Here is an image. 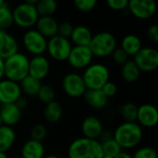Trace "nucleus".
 Instances as JSON below:
<instances>
[{"label": "nucleus", "mask_w": 158, "mask_h": 158, "mask_svg": "<svg viewBox=\"0 0 158 158\" xmlns=\"http://www.w3.org/2000/svg\"><path fill=\"white\" fill-rule=\"evenodd\" d=\"M143 137V128L137 122H123L117 127L113 133V139L121 149H132L138 146Z\"/></svg>", "instance_id": "obj_1"}, {"label": "nucleus", "mask_w": 158, "mask_h": 158, "mask_svg": "<svg viewBox=\"0 0 158 158\" xmlns=\"http://www.w3.org/2000/svg\"><path fill=\"white\" fill-rule=\"evenodd\" d=\"M28 56L22 53H16L4 60V77L6 80L19 83L29 75Z\"/></svg>", "instance_id": "obj_2"}, {"label": "nucleus", "mask_w": 158, "mask_h": 158, "mask_svg": "<svg viewBox=\"0 0 158 158\" xmlns=\"http://www.w3.org/2000/svg\"><path fill=\"white\" fill-rule=\"evenodd\" d=\"M68 156L69 158H102L104 154L99 141L81 137L69 144Z\"/></svg>", "instance_id": "obj_3"}, {"label": "nucleus", "mask_w": 158, "mask_h": 158, "mask_svg": "<svg viewBox=\"0 0 158 158\" xmlns=\"http://www.w3.org/2000/svg\"><path fill=\"white\" fill-rule=\"evenodd\" d=\"M87 90H101L109 81L108 68L102 63H92L81 75Z\"/></svg>", "instance_id": "obj_4"}, {"label": "nucleus", "mask_w": 158, "mask_h": 158, "mask_svg": "<svg viewBox=\"0 0 158 158\" xmlns=\"http://www.w3.org/2000/svg\"><path fill=\"white\" fill-rule=\"evenodd\" d=\"M88 47L94 56L106 57L110 56L117 48V40L111 32L100 31L93 35Z\"/></svg>", "instance_id": "obj_5"}, {"label": "nucleus", "mask_w": 158, "mask_h": 158, "mask_svg": "<svg viewBox=\"0 0 158 158\" xmlns=\"http://www.w3.org/2000/svg\"><path fill=\"white\" fill-rule=\"evenodd\" d=\"M14 24L23 29H30L34 26L39 19L35 6L26 2L18 5L13 10Z\"/></svg>", "instance_id": "obj_6"}, {"label": "nucleus", "mask_w": 158, "mask_h": 158, "mask_svg": "<svg viewBox=\"0 0 158 158\" xmlns=\"http://www.w3.org/2000/svg\"><path fill=\"white\" fill-rule=\"evenodd\" d=\"M72 44L69 39L56 35L47 40L46 51L56 61H66L71 51Z\"/></svg>", "instance_id": "obj_7"}, {"label": "nucleus", "mask_w": 158, "mask_h": 158, "mask_svg": "<svg viewBox=\"0 0 158 158\" xmlns=\"http://www.w3.org/2000/svg\"><path fill=\"white\" fill-rule=\"evenodd\" d=\"M22 44L25 49L33 56H44L46 52L47 39L36 30H28L25 31L22 37Z\"/></svg>", "instance_id": "obj_8"}, {"label": "nucleus", "mask_w": 158, "mask_h": 158, "mask_svg": "<svg viewBox=\"0 0 158 158\" xmlns=\"http://www.w3.org/2000/svg\"><path fill=\"white\" fill-rule=\"evenodd\" d=\"M62 88L65 94L71 98H80L87 91L82 76L77 72H69L64 76Z\"/></svg>", "instance_id": "obj_9"}, {"label": "nucleus", "mask_w": 158, "mask_h": 158, "mask_svg": "<svg viewBox=\"0 0 158 158\" xmlns=\"http://www.w3.org/2000/svg\"><path fill=\"white\" fill-rule=\"evenodd\" d=\"M133 62L141 71L152 72L158 67V52L153 47H143L135 56Z\"/></svg>", "instance_id": "obj_10"}, {"label": "nucleus", "mask_w": 158, "mask_h": 158, "mask_svg": "<svg viewBox=\"0 0 158 158\" xmlns=\"http://www.w3.org/2000/svg\"><path fill=\"white\" fill-rule=\"evenodd\" d=\"M93 58L94 56L88 46H72L67 61L75 69H85L92 64Z\"/></svg>", "instance_id": "obj_11"}, {"label": "nucleus", "mask_w": 158, "mask_h": 158, "mask_svg": "<svg viewBox=\"0 0 158 158\" xmlns=\"http://www.w3.org/2000/svg\"><path fill=\"white\" fill-rule=\"evenodd\" d=\"M130 12L137 19H148L156 11V4L154 0H131L128 4Z\"/></svg>", "instance_id": "obj_12"}, {"label": "nucleus", "mask_w": 158, "mask_h": 158, "mask_svg": "<svg viewBox=\"0 0 158 158\" xmlns=\"http://www.w3.org/2000/svg\"><path fill=\"white\" fill-rule=\"evenodd\" d=\"M21 89L18 82L2 79L0 81V104H15L21 96Z\"/></svg>", "instance_id": "obj_13"}, {"label": "nucleus", "mask_w": 158, "mask_h": 158, "mask_svg": "<svg viewBox=\"0 0 158 158\" xmlns=\"http://www.w3.org/2000/svg\"><path fill=\"white\" fill-rule=\"evenodd\" d=\"M138 124L143 128H154L158 123L157 108L152 104H143L138 106Z\"/></svg>", "instance_id": "obj_14"}, {"label": "nucleus", "mask_w": 158, "mask_h": 158, "mask_svg": "<svg viewBox=\"0 0 158 158\" xmlns=\"http://www.w3.org/2000/svg\"><path fill=\"white\" fill-rule=\"evenodd\" d=\"M81 129L84 138L91 139V140H97V141H99L104 131V128L101 120L94 116H89L85 118L82 120Z\"/></svg>", "instance_id": "obj_15"}, {"label": "nucleus", "mask_w": 158, "mask_h": 158, "mask_svg": "<svg viewBox=\"0 0 158 158\" xmlns=\"http://www.w3.org/2000/svg\"><path fill=\"white\" fill-rule=\"evenodd\" d=\"M50 71V63L44 56H35L29 62V75L42 81Z\"/></svg>", "instance_id": "obj_16"}, {"label": "nucleus", "mask_w": 158, "mask_h": 158, "mask_svg": "<svg viewBox=\"0 0 158 158\" xmlns=\"http://www.w3.org/2000/svg\"><path fill=\"white\" fill-rule=\"evenodd\" d=\"M18 52L19 44L16 38L7 31H0V57L5 60Z\"/></svg>", "instance_id": "obj_17"}, {"label": "nucleus", "mask_w": 158, "mask_h": 158, "mask_svg": "<svg viewBox=\"0 0 158 158\" xmlns=\"http://www.w3.org/2000/svg\"><path fill=\"white\" fill-rule=\"evenodd\" d=\"M0 115L3 125L11 128L17 125L21 119V110L16 104L2 105L0 107Z\"/></svg>", "instance_id": "obj_18"}, {"label": "nucleus", "mask_w": 158, "mask_h": 158, "mask_svg": "<svg viewBox=\"0 0 158 158\" xmlns=\"http://www.w3.org/2000/svg\"><path fill=\"white\" fill-rule=\"evenodd\" d=\"M35 26L36 31L46 39L57 35L58 22L54 17H39Z\"/></svg>", "instance_id": "obj_19"}, {"label": "nucleus", "mask_w": 158, "mask_h": 158, "mask_svg": "<svg viewBox=\"0 0 158 158\" xmlns=\"http://www.w3.org/2000/svg\"><path fill=\"white\" fill-rule=\"evenodd\" d=\"M44 154H45V150L43 143L30 139L23 143L20 151V157L44 158Z\"/></svg>", "instance_id": "obj_20"}, {"label": "nucleus", "mask_w": 158, "mask_h": 158, "mask_svg": "<svg viewBox=\"0 0 158 158\" xmlns=\"http://www.w3.org/2000/svg\"><path fill=\"white\" fill-rule=\"evenodd\" d=\"M93 33L91 30L83 25H79L73 28L70 39L75 46H89Z\"/></svg>", "instance_id": "obj_21"}, {"label": "nucleus", "mask_w": 158, "mask_h": 158, "mask_svg": "<svg viewBox=\"0 0 158 158\" xmlns=\"http://www.w3.org/2000/svg\"><path fill=\"white\" fill-rule=\"evenodd\" d=\"M83 96L87 105L94 109H102L108 103V98L101 90H87Z\"/></svg>", "instance_id": "obj_22"}, {"label": "nucleus", "mask_w": 158, "mask_h": 158, "mask_svg": "<svg viewBox=\"0 0 158 158\" xmlns=\"http://www.w3.org/2000/svg\"><path fill=\"white\" fill-rule=\"evenodd\" d=\"M120 48L127 54L128 56H134L143 48V44L138 35L127 34L121 41Z\"/></svg>", "instance_id": "obj_23"}, {"label": "nucleus", "mask_w": 158, "mask_h": 158, "mask_svg": "<svg viewBox=\"0 0 158 158\" xmlns=\"http://www.w3.org/2000/svg\"><path fill=\"white\" fill-rule=\"evenodd\" d=\"M16 141V132L13 128L2 125L0 126V152L6 153L10 150Z\"/></svg>", "instance_id": "obj_24"}, {"label": "nucleus", "mask_w": 158, "mask_h": 158, "mask_svg": "<svg viewBox=\"0 0 158 158\" xmlns=\"http://www.w3.org/2000/svg\"><path fill=\"white\" fill-rule=\"evenodd\" d=\"M120 74L122 79L129 83H133L138 81L141 75V70L133 62V60H128L121 66Z\"/></svg>", "instance_id": "obj_25"}, {"label": "nucleus", "mask_w": 158, "mask_h": 158, "mask_svg": "<svg viewBox=\"0 0 158 158\" xmlns=\"http://www.w3.org/2000/svg\"><path fill=\"white\" fill-rule=\"evenodd\" d=\"M63 115V108L57 101H53L45 105L44 109V117L46 121L56 123L60 120Z\"/></svg>", "instance_id": "obj_26"}, {"label": "nucleus", "mask_w": 158, "mask_h": 158, "mask_svg": "<svg viewBox=\"0 0 158 158\" xmlns=\"http://www.w3.org/2000/svg\"><path fill=\"white\" fill-rule=\"evenodd\" d=\"M19 84L21 89V93H24L28 96H36L42 86L41 81L30 75L25 77Z\"/></svg>", "instance_id": "obj_27"}, {"label": "nucleus", "mask_w": 158, "mask_h": 158, "mask_svg": "<svg viewBox=\"0 0 158 158\" xmlns=\"http://www.w3.org/2000/svg\"><path fill=\"white\" fill-rule=\"evenodd\" d=\"M35 7L39 17H53L57 9V3L55 0H40Z\"/></svg>", "instance_id": "obj_28"}, {"label": "nucleus", "mask_w": 158, "mask_h": 158, "mask_svg": "<svg viewBox=\"0 0 158 158\" xmlns=\"http://www.w3.org/2000/svg\"><path fill=\"white\" fill-rule=\"evenodd\" d=\"M14 24L12 9L6 2L0 6V31H7Z\"/></svg>", "instance_id": "obj_29"}, {"label": "nucleus", "mask_w": 158, "mask_h": 158, "mask_svg": "<svg viewBox=\"0 0 158 158\" xmlns=\"http://www.w3.org/2000/svg\"><path fill=\"white\" fill-rule=\"evenodd\" d=\"M137 112L138 106L132 102H128L119 108V114L124 119V122H136Z\"/></svg>", "instance_id": "obj_30"}, {"label": "nucleus", "mask_w": 158, "mask_h": 158, "mask_svg": "<svg viewBox=\"0 0 158 158\" xmlns=\"http://www.w3.org/2000/svg\"><path fill=\"white\" fill-rule=\"evenodd\" d=\"M101 146L104 156H111L113 158L116 157L122 151L121 147L114 139H110L108 141L101 143Z\"/></svg>", "instance_id": "obj_31"}, {"label": "nucleus", "mask_w": 158, "mask_h": 158, "mask_svg": "<svg viewBox=\"0 0 158 158\" xmlns=\"http://www.w3.org/2000/svg\"><path fill=\"white\" fill-rule=\"evenodd\" d=\"M39 100L44 103V105H47L53 101H55V97H56V93L55 90L52 86L50 85H46V84H42L37 95H36Z\"/></svg>", "instance_id": "obj_32"}, {"label": "nucleus", "mask_w": 158, "mask_h": 158, "mask_svg": "<svg viewBox=\"0 0 158 158\" xmlns=\"http://www.w3.org/2000/svg\"><path fill=\"white\" fill-rule=\"evenodd\" d=\"M30 135H31V140H34L37 142H42L47 135V129L44 124H41V123L35 124L31 128Z\"/></svg>", "instance_id": "obj_33"}, {"label": "nucleus", "mask_w": 158, "mask_h": 158, "mask_svg": "<svg viewBox=\"0 0 158 158\" xmlns=\"http://www.w3.org/2000/svg\"><path fill=\"white\" fill-rule=\"evenodd\" d=\"M96 4L97 2L95 0H75L74 1L75 7L81 12L92 11L95 7Z\"/></svg>", "instance_id": "obj_34"}, {"label": "nucleus", "mask_w": 158, "mask_h": 158, "mask_svg": "<svg viewBox=\"0 0 158 158\" xmlns=\"http://www.w3.org/2000/svg\"><path fill=\"white\" fill-rule=\"evenodd\" d=\"M132 158H157V154L154 148L150 146H144L139 148L132 156Z\"/></svg>", "instance_id": "obj_35"}, {"label": "nucleus", "mask_w": 158, "mask_h": 158, "mask_svg": "<svg viewBox=\"0 0 158 158\" xmlns=\"http://www.w3.org/2000/svg\"><path fill=\"white\" fill-rule=\"evenodd\" d=\"M73 28H74L73 25L69 21H63L61 23H58L57 35L69 40L72 31H73Z\"/></svg>", "instance_id": "obj_36"}, {"label": "nucleus", "mask_w": 158, "mask_h": 158, "mask_svg": "<svg viewBox=\"0 0 158 158\" xmlns=\"http://www.w3.org/2000/svg\"><path fill=\"white\" fill-rule=\"evenodd\" d=\"M110 56L112 57V60L116 64H118L119 66L124 65L129 60V56H127V54L120 47L119 48H116Z\"/></svg>", "instance_id": "obj_37"}, {"label": "nucleus", "mask_w": 158, "mask_h": 158, "mask_svg": "<svg viewBox=\"0 0 158 158\" xmlns=\"http://www.w3.org/2000/svg\"><path fill=\"white\" fill-rule=\"evenodd\" d=\"M101 91L104 93V94L109 99L111 97H114L117 94L118 92V87L116 85V83H114L113 81H108L101 89Z\"/></svg>", "instance_id": "obj_38"}, {"label": "nucleus", "mask_w": 158, "mask_h": 158, "mask_svg": "<svg viewBox=\"0 0 158 158\" xmlns=\"http://www.w3.org/2000/svg\"><path fill=\"white\" fill-rule=\"evenodd\" d=\"M106 4L111 9L116 10V11H120V10H124L128 8L129 1L128 0H108Z\"/></svg>", "instance_id": "obj_39"}, {"label": "nucleus", "mask_w": 158, "mask_h": 158, "mask_svg": "<svg viewBox=\"0 0 158 158\" xmlns=\"http://www.w3.org/2000/svg\"><path fill=\"white\" fill-rule=\"evenodd\" d=\"M146 35L148 39L153 42V43H157L158 42V26L156 24H153L149 26L146 31Z\"/></svg>", "instance_id": "obj_40"}, {"label": "nucleus", "mask_w": 158, "mask_h": 158, "mask_svg": "<svg viewBox=\"0 0 158 158\" xmlns=\"http://www.w3.org/2000/svg\"><path fill=\"white\" fill-rule=\"evenodd\" d=\"M16 105H17V106L22 111L24 108H26V106H27V100L24 98V97H22V96H20L18 100H17V102L15 103Z\"/></svg>", "instance_id": "obj_41"}, {"label": "nucleus", "mask_w": 158, "mask_h": 158, "mask_svg": "<svg viewBox=\"0 0 158 158\" xmlns=\"http://www.w3.org/2000/svg\"><path fill=\"white\" fill-rule=\"evenodd\" d=\"M100 139H101V141L102 142H100V143H103V142H106V141H108V140H110V139H113V133H111L110 131H103V133H102V135H101V137H100Z\"/></svg>", "instance_id": "obj_42"}, {"label": "nucleus", "mask_w": 158, "mask_h": 158, "mask_svg": "<svg viewBox=\"0 0 158 158\" xmlns=\"http://www.w3.org/2000/svg\"><path fill=\"white\" fill-rule=\"evenodd\" d=\"M114 158H132V156L130 155V154H128V153H126V152L121 151L116 157Z\"/></svg>", "instance_id": "obj_43"}, {"label": "nucleus", "mask_w": 158, "mask_h": 158, "mask_svg": "<svg viewBox=\"0 0 158 158\" xmlns=\"http://www.w3.org/2000/svg\"><path fill=\"white\" fill-rule=\"evenodd\" d=\"M4 78V60L0 57V81Z\"/></svg>", "instance_id": "obj_44"}, {"label": "nucleus", "mask_w": 158, "mask_h": 158, "mask_svg": "<svg viewBox=\"0 0 158 158\" xmlns=\"http://www.w3.org/2000/svg\"><path fill=\"white\" fill-rule=\"evenodd\" d=\"M0 158H8L6 153H3V152H0Z\"/></svg>", "instance_id": "obj_45"}, {"label": "nucleus", "mask_w": 158, "mask_h": 158, "mask_svg": "<svg viewBox=\"0 0 158 158\" xmlns=\"http://www.w3.org/2000/svg\"><path fill=\"white\" fill-rule=\"evenodd\" d=\"M44 158H60L59 156H55V155H49V156H44Z\"/></svg>", "instance_id": "obj_46"}, {"label": "nucleus", "mask_w": 158, "mask_h": 158, "mask_svg": "<svg viewBox=\"0 0 158 158\" xmlns=\"http://www.w3.org/2000/svg\"><path fill=\"white\" fill-rule=\"evenodd\" d=\"M4 3H5V1H4V0H0V6H1Z\"/></svg>", "instance_id": "obj_47"}, {"label": "nucleus", "mask_w": 158, "mask_h": 158, "mask_svg": "<svg viewBox=\"0 0 158 158\" xmlns=\"http://www.w3.org/2000/svg\"><path fill=\"white\" fill-rule=\"evenodd\" d=\"M3 125V122H2V118H1V115H0V126Z\"/></svg>", "instance_id": "obj_48"}, {"label": "nucleus", "mask_w": 158, "mask_h": 158, "mask_svg": "<svg viewBox=\"0 0 158 158\" xmlns=\"http://www.w3.org/2000/svg\"><path fill=\"white\" fill-rule=\"evenodd\" d=\"M102 158H113V157H111V156H104Z\"/></svg>", "instance_id": "obj_49"}, {"label": "nucleus", "mask_w": 158, "mask_h": 158, "mask_svg": "<svg viewBox=\"0 0 158 158\" xmlns=\"http://www.w3.org/2000/svg\"><path fill=\"white\" fill-rule=\"evenodd\" d=\"M11 158H21L20 156H14V157H11Z\"/></svg>", "instance_id": "obj_50"}]
</instances>
